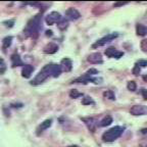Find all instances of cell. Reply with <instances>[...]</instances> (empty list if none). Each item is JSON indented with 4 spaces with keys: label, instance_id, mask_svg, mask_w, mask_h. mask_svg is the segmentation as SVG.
Instances as JSON below:
<instances>
[{
    "label": "cell",
    "instance_id": "cell-1",
    "mask_svg": "<svg viewBox=\"0 0 147 147\" xmlns=\"http://www.w3.org/2000/svg\"><path fill=\"white\" fill-rule=\"evenodd\" d=\"M40 28H41V14H37L28 22L27 27L24 32L27 36L36 39L39 35Z\"/></svg>",
    "mask_w": 147,
    "mask_h": 147
},
{
    "label": "cell",
    "instance_id": "cell-2",
    "mask_svg": "<svg viewBox=\"0 0 147 147\" xmlns=\"http://www.w3.org/2000/svg\"><path fill=\"white\" fill-rule=\"evenodd\" d=\"M124 132V128L119 126H115L113 128L109 129L108 131H106L105 133H103L102 135V140L104 142H113L115 140H117L119 136L122 135Z\"/></svg>",
    "mask_w": 147,
    "mask_h": 147
},
{
    "label": "cell",
    "instance_id": "cell-3",
    "mask_svg": "<svg viewBox=\"0 0 147 147\" xmlns=\"http://www.w3.org/2000/svg\"><path fill=\"white\" fill-rule=\"evenodd\" d=\"M49 76H50V64H47V65H45V67L38 73V75L33 79L31 84L34 86L40 85V84H42Z\"/></svg>",
    "mask_w": 147,
    "mask_h": 147
},
{
    "label": "cell",
    "instance_id": "cell-4",
    "mask_svg": "<svg viewBox=\"0 0 147 147\" xmlns=\"http://www.w3.org/2000/svg\"><path fill=\"white\" fill-rule=\"evenodd\" d=\"M117 36H119V34L117 33H113V34H108L106 35V36H104L103 38H101V39H99L98 41L95 42L93 45H92V47L93 48H97V47H101V46L105 45L106 43H108V42L113 41V40H115V38H117Z\"/></svg>",
    "mask_w": 147,
    "mask_h": 147
},
{
    "label": "cell",
    "instance_id": "cell-5",
    "mask_svg": "<svg viewBox=\"0 0 147 147\" xmlns=\"http://www.w3.org/2000/svg\"><path fill=\"white\" fill-rule=\"evenodd\" d=\"M61 18H61V16H60L59 12L52 11V12H50L48 16H46L45 22H46V24H47L48 26H52V25H54V24L59 23Z\"/></svg>",
    "mask_w": 147,
    "mask_h": 147
},
{
    "label": "cell",
    "instance_id": "cell-6",
    "mask_svg": "<svg viewBox=\"0 0 147 147\" xmlns=\"http://www.w3.org/2000/svg\"><path fill=\"white\" fill-rule=\"evenodd\" d=\"M130 113L133 115H147V106L134 105L130 109Z\"/></svg>",
    "mask_w": 147,
    "mask_h": 147
},
{
    "label": "cell",
    "instance_id": "cell-7",
    "mask_svg": "<svg viewBox=\"0 0 147 147\" xmlns=\"http://www.w3.org/2000/svg\"><path fill=\"white\" fill-rule=\"evenodd\" d=\"M104 53H105L106 56L111 57V58H121L123 55H124V52L117 50L115 47H109V48H107Z\"/></svg>",
    "mask_w": 147,
    "mask_h": 147
},
{
    "label": "cell",
    "instance_id": "cell-8",
    "mask_svg": "<svg viewBox=\"0 0 147 147\" xmlns=\"http://www.w3.org/2000/svg\"><path fill=\"white\" fill-rule=\"evenodd\" d=\"M88 61L90 63H93V64H100L103 62V59H102V55L100 54L99 52H95V53H92L88 56Z\"/></svg>",
    "mask_w": 147,
    "mask_h": 147
},
{
    "label": "cell",
    "instance_id": "cell-9",
    "mask_svg": "<svg viewBox=\"0 0 147 147\" xmlns=\"http://www.w3.org/2000/svg\"><path fill=\"white\" fill-rule=\"evenodd\" d=\"M65 16H67V18H69V20H71V21H76V20L80 18L81 13L78 11V10H77L76 8L71 7V8H69L67 11H65Z\"/></svg>",
    "mask_w": 147,
    "mask_h": 147
},
{
    "label": "cell",
    "instance_id": "cell-10",
    "mask_svg": "<svg viewBox=\"0 0 147 147\" xmlns=\"http://www.w3.org/2000/svg\"><path fill=\"white\" fill-rule=\"evenodd\" d=\"M58 50V46L56 45L55 43H49L47 44V45L44 47V53H46V54H54L55 52H57Z\"/></svg>",
    "mask_w": 147,
    "mask_h": 147
},
{
    "label": "cell",
    "instance_id": "cell-11",
    "mask_svg": "<svg viewBox=\"0 0 147 147\" xmlns=\"http://www.w3.org/2000/svg\"><path fill=\"white\" fill-rule=\"evenodd\" d=\"M60 67H61V69L64 71H71V69H73V62L69 58H63L61 60V63H60Z\"/></svg>",
    "mask_w": 147,
    "mask_h": 147
},
{
    "label": "cell",
    "instance_id": "cell-12",
    "mask_svg": "<svg viewBox=\"0 0 147 147\" xmlns=\"http://www.w3.org/2000/svg\"><path fill=\"white\" fill-rule=\"evenodd\" d=\"M62 69L60 64H50V76L54 77V78H57L61 74Z\"/></svg>",
    "mask_w": 147,
    "mask_h": 147
},
{
    "label": "cell",
    "instance_id": "cell-13",
    "mask_svg": "<svg viewBox=\"0 0 147 147\" xmlns=\"http://www.w3.org/2000/svg\"><path fill=\"white\" fill-rule=\"evenodd\" d=\"M52 125V119H45L43 123H41V125H40L38 128H37V134L39 135L40 133H42L43 131H45V130H47V129L49 128V127Z\"/></svg>",
    "mask_w": 147,
    "mask_h": 147
},
{
    "label": "cell",
    "instance_id": "cell-14",
    "mask_svg": "<svg viewBox=\"0 0 147 147\" xmlns=\"http://www.w3.org/2000/svg\"><path fill=\"white\" fill-rule=\"evenodd\" d=\"M33 71H34V67H33L32 65H30V64H27V65H25V67H23V71H22V76H23L24 78H26V79L30 78Z\"/></svg>",
    "mask_w": 147,
    "mask_h": 147
},
{
    "label": "cell",
    "instance_id": "cell-15",
    "mask_svg": "<svg viewBox=\"0 0 147 147\" xmlns=\"http://www.w3.org/2000/svg\"><path fill=\"white\" fill-rule=\"evenodd\" d=\"M11 62H12V67H18V65H24L23 61L21 60L20 55L14 53L11 55Z\"/></svg>",
    "mask_w": 147,
    "mask_h": 147
},
{
    "label": "cell",
    "instance_id": "cell-16",
    "mask_svg": "<svg viewBox=\"0 0 147 147\" xmlns=\"http://www.w3.org/2000/svg\"><path fill=\"white\" fill-rule=\"evenodd\" d=\"M136 32H137L138 36H145L147 33V29L142 24H138V25L136 26Z\"/></svg>",
    "mask_w": 147,
    "mask_h": 147
},
{
    "label": "cell",
    "instance_id": "cell-17",
    "mask_svg": "<svg viewBox=\"0 0 147 147\" xmlns=\"http://www.w3.org/2000/svg\"><path fill=\"white\" fill-rule=\"evenodd\" d=\"M111 123H113V117H110V115H106V117L100 122L99 126L100 127H107V126H109Z\"/></svg>",
    "mask_w": 147,
    "mask_h": 147
},
{
    "label": "cell",
    "instance_id": "cell-18",
    "mask_svg": "<svg viewBox=\"0 0 147 147\" xmlns=\"http://www.w3.org/2000/svg\"><path fill=\"white\" fill-rule=\"evenodd\" d=\"M57 27L60 31H64L69 27V22H67L65 18H61L59 23H57Z\"/></svg>",
    "mask_w": 147,
    "mask_h": 147
},
{
    "label": "cell",
    "instance_id": "cell-19",
    "mask_svg": "<svg viewBox=\"0 0 147 147\" xmlns=\"http://www.w3.org/2000/svg\"><path fill=\"white\" fill-rule=\"evenodd\" d=\"M11 43H12V37H5L4 39H3V41H2V47H3V49H6V48H8L9 46L11 45Z\"/></svg>",
    "mask_w": 147,
    "mask_h": 147
},
{
    "label": "cell",
    "instance_id": "cell-20",
    "mask_svg": "<svg viewBox=\"0 0 147 147\" xmlns=\"http://www.w3.org/2000/svg\"><path fill=\"white\" fill-rule=\"evenodd\" d=\"M103 96L107 99H110V100H115V93H113V91H111V90H106L103 93Z\"/></svg>",
    "mask_w": 147,
    "mask_h": 147
},
{
    "label": "cell",
    "instance_id": "cell-21",
    "mask_svg": "<svg viewBox=\"0 0 147 147\" xmlns=\"http://www.w3.org/2000/svg\"><path fill=\"white\" fill-rule=\"evenodd\" d=\"M127 88L130 91H135L137 89V84H136L135 81H129L128 84H127Z\"/></svg>",
    "mask_w": 147,
    "mask_h": 147
},
{
    "label": "cell",
    "instance_id": "cell-22",
    "mask_svg": "<svg viewBox=\"0 0 147 147\" xmlns=\"http://www.w3.org/2000/svg\"><path fill=\"white\" fill-rule=\"evenodd\" d=\"M69 96H71V98H79V97L83 96L82 93H80V92L78 91V90H71V92H69Z\"/></svg>",
    "mask_w": 147,
    "mask_h": 147
},
{
    "label": "cell",
    "instance_id": "cell-23",
    "mask_svg": "<svg viewBox=\"0 0 147 147\" xmlns=\"http://www.w3.org/2000/svg\"><path fill=\"white\" fill-rule=\"evenodd\" d=\"M82 104H84V105H90V104H94V101H93V99L91 98V97H84L82 100Z\"/></svg>",
    "mask_w": 147,
    "mask_h": 147
},
{
    "label": "cell",
    "instance_id": "cell-24",
    "mask_svg": "<svg viewBox=\"0 0 147 147\" xmlns=\"http://www.w3.org/2000/svg\"><path fill=\"white\" fill-rule=\"evenodd\" d=\"M139 67H147V60H139V61H137V63H136Z\"/></svg>",
    "mask_w": 147,
    "mask_h": 147
},
{
    "label": "cell",
    "instance_id": "cell-25",
    "mask_svg": "<svg viewBox=\"0 0 147 147\" xmlns=\"http://www.w3.org/2000/svg\"><path fill=\"white\" fill-rule=\"evenodd\" d=\"M96 74H98V71H97L96 69H90L89 71H87V73L85 74L86 76H92V75H96Z\"/></svg>",
    "mask_w": 147,
    "mask_h": 147
},
{
    "label": "cell",
    "instance_id": "cell-26",
    "mask_svg": "<svg viewBox=\"0 0 147 147\" xmlns=\"http://www.w3.org/2000/svg\"><path fill=\"white\" fill-rule=\"evenodd\" d=\"M3 25H4L5 27L12 28L14 25V21H5V22H3Z\"/></svg>",
    "mask_w": 147,
    "mask_h": 147
},
{
    "label": "cell",
    "instance_id": "cell-27",
    "mask_svg": "<svg viewBox=\"0 0 147 147\" xmlns=\"http://www.w3.org/2000/svg\"><path fill=\"white\" fill-rule=\"evenodd\" d=\"M139 73H140V67H138L137 64H135V67L133 69V74L135 75V76H137Z\"/></svg>",
    "mask_w": 147,
    "mask_h": 147
},
{
    "label": "cell",
    "instance_id": "cell-28",
    "mask_svg": "<svg viewBox=\"0 0 147 147\" xmlns=\"http://www.w3.org/2000/svg\"><path fill=\"white\" fill-rule=\"evenodd\" d=\"M141 94H142L143 98H144L145 100H147V90L146 89H142V90H141Z\"/></svg>",
    "mask_w": 147,
    "mask_h": 147
},
{
    "label": "cell",
    "instance_id": "cell-29",
    "mask_svg": "<svg viewBox=\"0 0 147 147\" xmlns=\"http://www.w3.org/2000/svg\"><path fill=\"white\" fill-rule=\"evenodd\" d=\"M127 2H117L113 4V6L115 7H117V6H123V5H126Z\"/></svg>",
    "mask_w": 147,
    "mask_h": 147
},
{
    "label": "cell",
    "instance_id": "cell-30",
    "mask_svg": "<svg viewBox=\"0 0 147 147\" xmlns=\"http://www.w3.org/2000/svg\"><path fill=\"white\" fill-rule=\"evenodd\" d=\"M46 36H52V31H46Z\"/></svg>",
    "mask_w": 147,
    "mask_h": 147
},
{
    "label": "cell",
    "instance_id": "cell-31",
    "mask_svg": "<svg viewBox=\"0 0 147 147\" xmlns=\"http://www.w3.org/2000/svg\"><path fill=\"white\" fill-rule=\"evenodd\" d=\"M141 133H142V134H146L147 133V129H142V130H141Z\"/></svg>",
    "mask_w": 147,
    "mask_h": 147
},
{
    "label": "cell",
    "instance_id": "cell-32",
    "mask_svg": "<svg viewBox=\"0 0 147 147\" xmlns=\"http://www.w3.org/2000/svg\"><path fill=\"white\" fill-rule=\"evenodd\" d=\"M143 80H144L145 82H147V75H145V76H143Z\"/></svg>",
    "mask_w": 147,
    "mask_h": 147
},
{
    "label": "cell",
    "instance_id": "cell-33",
    "mask_svg": "<svg viewBox=\"0 0 147 147\" xmlns=\"http://www.w3.org/2000/svg\"><path fill=\"white\" fill-rule=\"evenodd\" d=\"M69 147H79V146H77V145H71V146H69Z\"/></svg>",
    "mask_w": 147,
    "mask_h": 147
},
{
    "label": "cell",
    "instance_id": "cell-34",
    "mask_svg": "<svg viewBox=\"0 0 147 147\" xmlns=\"http://www.w3.org/2000/svg\"><path fill=\"white\" fill-rule=\"evenodd\" d=\"M140 147H147V144H146V145H144V146L142 145V146H140Z\"/></svg>",
    "mask_w": 147,
    "mask_h": 147
}]
</instances>
